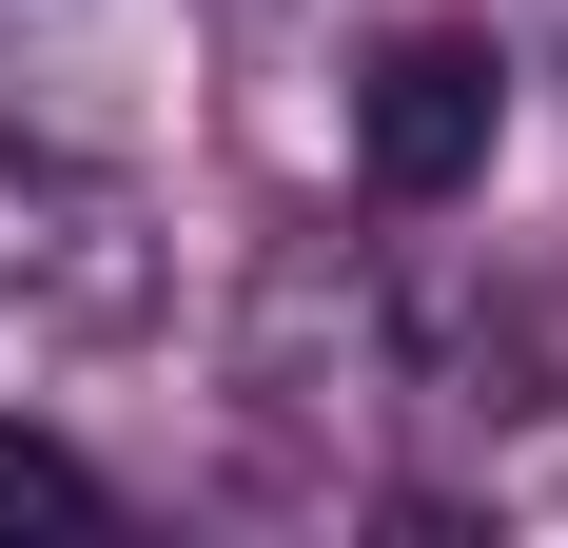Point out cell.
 Segmentation results:
<instances>
[{"label": "cell", "mask_w": 568, "mask_h": 548, "mask_svg": "<svg viewBox=\"0 0 568 548\" xmlns=\"http://www.w3.org/2000/svg\"><path fill=\"white\" fill-rule=\"evenodd\" d=\"M20 529H99V470H79L59 432H0V548Z\"/></svg>", "instance_id": "obj_2"}, {"label": "cell", "mask_w": 568, "mask_h": 548, "mask_svg": "<svg viewBox=\"0 0 568 548\" xmlns=\"http://www.w3.org/2000/svg\"><path fill=\"white\" fill-rule=\"evenodd\" d=\"M490 158H510V40H490V20L373 40V79H353V176H373L393 216H452V196H490Z\"/></svg>", "instance_id": "obj_1"}, {"label": "cell", "mask_w": 568, "mask_h": 548, "mask_svg": "<svg viewBox=\"0 0 568 548\" xmlns=\"http://www.w3.org/2000/svg\"><path fill=\"white\" fill-rule=\"evenodd\" d=\"M549 59H568V0H549Z\"/></svg>", "instance_id": "obj_3"}]
</instances>
